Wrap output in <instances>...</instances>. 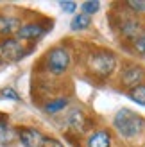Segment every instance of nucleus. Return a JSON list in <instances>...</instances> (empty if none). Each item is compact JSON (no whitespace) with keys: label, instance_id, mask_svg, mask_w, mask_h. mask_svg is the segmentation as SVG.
I'll list each match as a JSON object with an SVG mask.
<instances>
[{"label":"nucleus","instance_id":"nucleus-1","mask_svg":"<svg viewBox=\"0 0 145 147\" xmlns=\"http://www.w3.org/2000/svg\"><path fill=\"white\" fill-rule=\"evenodd\" d=\"M86 67L97 79H107L117 70V57L109 50H95L88 56Z\"/></svg>","mask_w":145,"mask_h":147},{"label":"nucleus","instance_id":"nucleus-2","mask_svg":"<svg viewBox=\"0 0 145 147\" xmlns=\"http://www.w3.org/2000/svg\"><path fill=\"white\" fill-rule=\"evenodd\" d=\"M113 126L124 138H134V136H138L143 131L145 120H143V117H140L134 111H131V109L124 108V109H120V111L115 115Z\"/></svg>","mask_w":145,"mask_h":147},{"label":"nucleus","instance_id":"nucleus-3","mask_svg":"<svg viewBox=\"0 0 145 147\" xmlns=\"http://www.w3.org/2000/svg\"><path fill=\"white\" fill-rule=\"evenodd\" d=\"M70 52L64 47H56L52 50H48V54L45 57V63H47V68L50 74L54 76H61L68 70L70 67Z\"/></svg>","mask_w":145,"mask_h":147},{"label":"nucleus","instance_id":"nucleus-4","mask_svg":"<svg viewBox=\"0 0 145 147\" xmlns=\"http://www.w3.org/2000/svg\"><path fill=\"white\" fill-rule=\"evenodd\" d=\"M118 31H120V34L124 36L126 40H131V43L134 40H138L140 36L145 34L142 22L136 18V16H133V14H127V16L120 18V22H118Z\"/></svg>","mask_w":145,"mask_h":147},{"label":"nucleus","instance_id":"nucleus-5","mask_svg":"<svg viewBox=\"0 0 145 147\" xmlns=\"http://www.w3.org/2000/svg\"><path fill=\"white\" fill-rule=\"evenodd\" d=\"M0 56L4 61H18L25 56V49L16 38H5L0 45Z\"/></svg>","mask_w":145,"mask_h":147},{"label":"nucleus","instance_id":"nucleus-6","mask_svg":"<svg viewBox=\"0 0 145 147\" xmlns=\"http://www.w3.org/2000/svg\"><path fill=\"white\" fill-rule=\"evenodd\" d=\"M47 136H43L41 131L36 127H20L18 129V140L23 147H41Z\"/></svg>","mask_w":145,"mask_h":147},{"label":"nucleus","instance_id":"nucleus-7","mask_svg":"<svg viewBox=\"0 0 145 147\" xmlns=\"http://www.w3.org/2000/svg\"><path fill=\"white\" fill-rule=\"evenodd\" d=\"M143 79H145V72L142 67H136V65H131V67L124 68V72H122V84H124L126 88H129V90H133V88L143 84Z\"/></svg>","mask_w":145,"mask_h":147},{"label":"nucleus","instance_id":"nucleus-8","mask_svg":"<svg viewBox=\"0 0 145 147\" xmlns=\"http://www.w3.org/2000/svg\"><path fill=\"white\" fill-rule=\"evenodd\" d=\"M21 29V22L16 16H9V14H0V36L11 38L13 34H18Z\"/></svg>","mask_w":145,"mask_h":147},{"label":"nucleus","instance_id":"nucleus-9","mask_svg":"<svg viewBox=\"0 0 145 147\" xmlns=\"http://www.w3.org/2000/svg\"><path fill=\"white\" fill-rule=\"evenodd\" d=\"M47 32V27L45 25H41V24H25V25H21V29L18 31V38L20 40H38L41 38L43 34Z\"/></svg>","mask_w":145,"mask_h":147},{"label":"nucleus","instance_id":"nucleus-10","mask_svg":"<svg viewBox=\"0 0 145 147\" xmlns=\"http://www.w3.org/2000/svg\"><path fill=\"white\" fill-rule=\"evenodd\" d=\"M68 126H70V129H74L75 133H83V131L88 129L90 120H88V117H86L83 111L75 109V111H72L68 115Z\"/></svg>","mask_w":145,"mask_h":147},{"label":"nucleus","instance_id":"nucleus-11","mask_svg":"<svg viewBox=\"0 0 145 147\" xmlns=\"http://www.w3.org/2000/svg\"><path fill=\"white\" fill-rule=\"evenodd\" d=\"M86 147H111V135L107 131H95L88 136Z\"/></svg>","mask_w":145,"mask_h":147},{"label":"nucleus","instance_id":"nucleus-12","mask_svg":"<svg viewBox=\"0 0 145 147\" xmlns=\"http://www.w3.org/2000/svg\"><path fill=\"white\" fill-rule=\"evenodd\" d=\"M91 24V16H88V14L84 13H79L77 16H74V20H72V31H83V29H88Z\"/></svg>","mask_w":145,"mask_h":147},{"label":"nucleus","instance_id":"nucleus-13","mask_svg":"<svg viewBox=\"0 0 145 147\" xmlns=\"http://www.w3.org/2000/svg\"><path fill=\"white\" fill-rule=\"evenodd\" d=\"M127 95L131 97L136 104H140V106H145V84H140V86H136L133 88V90H129Z\"/></svg>","mask_w":145,"mask_h":147},{"label":"nucleus","instance_id":"nucleus-14","mask_svg":"<svg viewBox=\"0 0 145 147\" xmlns=\"http://www.w3.org/2000/svg\"><path fill=\"white\" fill-rule=\"evenodd\" d=\"M68 104V100L64 99V97H59V99H54V100H50L45 104V111L47 113H57V111H61V109Z\"/></svg>","mask_w":145,"mask_h":147},{"label":"nucleus","instance_id":"nucleus-15","mask_svg":"<svg viewBox=\"0 0 145 147\" xmlns=\"http://www.w3.org/2000/svg\"><path fill=\"white\" fill-rule=\"evenodd\" d=\"M81 7H83V13H84V14L91 16L93 13H97V11L100 9V2H97V0H95V2H93V0H90V2H83Z\"/></svg>","mask_w":145,"mask_h":147},{"label":"nucleus","instance_id":"nucleus-16","mask_svg":"<svg viewBox=\"0 0 145 147\" xmlns=\"http://www.w3.org/2000/svg\"><path fill=\"white\" fill-rule=\"evenodd\" d=\"M126 7H129L131 13L145 14V2H126Z\"/></svg>","mask_w":145,"mask_h":147},{"label":"nucleus","instance_id":"nucleus-17","mask_svg":"<svg viewBox=\"0 0 145 147\" xmlns=\"http://www.w3.org/2000/svg\"><path fill=\"white\" fill-rule=\"evenodd\" d=\"M0 97L2 99H9V100H20L18 93L13 90V88H2L0 90Z\"/></svg>","mask_w":145,"mask_h":147},{"label":"nucleus","instance_id":"nucleus-18","mask_svg":"<svg viewBox=\"0 0 145 147\" xmlns=\"http://www.w3.org/2000/svg\"><path fill=\"white\" fill-rule=\"evenodd\" d=\"M133 49H134L140 56H145V34L140 36L138 40H134V41H133Z\"/></svg>","mask_w":145,"mask_h":147},{"label":"nucleus","instance_id":"nucleus-19","mask_svg":"<svg viewBox=\"0 0 145 147\" xmlns=\"http://www.w3.org/2000/svg\"><path fill=\"white\" fill-rule=\"evenodd\" d=\"M59 5H61V9L64 13H75V9H77V4L75 2H61Z\"/></svg>","mask_w":145,"mask_h":147},{"label":"nucleus","instance_id":"nucleus-20","mask_svg":"<svg viewBox=\"0 0 145 147\" xmlns=\"http://www.w3.org/2000/svg\"><path fill=\"white\" fill-rule=\"evenodd\" d=\"M41 147H64L59 140H56V138H45V142H43V145Z\"/></svg>","mask_w":145,"mask_h":147},{"label":"nucleus","instance_id":"nucleus-21","mask_svg":"<svg viewBox=\"0 0 145 147\" xmlns=\"http://www.w3.org/2000/svg\"><path fill=\"white\" fill-rule=\"evenodd\" d=\"M0 127H2V126H0Z\"/></svg>","mask_w":145,"mask_h":147}]
</instances>
